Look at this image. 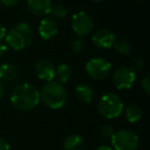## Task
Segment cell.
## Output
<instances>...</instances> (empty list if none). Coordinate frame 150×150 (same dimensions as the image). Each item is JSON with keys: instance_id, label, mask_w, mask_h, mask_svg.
<instances>
[{"instance_id": "6da1fadb", "label": "cell", "mask_w": 150, "mask_h": 150, "mask_svg": "<svg viewBox=\"0 0 150 150\" xmlns=\"http://www.w3.org/2000/svg\"><path fill=\"white\" fill-rule=\"evenodd\" d=\"M11 102L18 110H32L40 102L39 91L33 84L24 82L13 88L11 95Z\"/></svg>"}, {"instance_id": "cb8c5ba5", "label": "cell", "mask_w": 150, "mask_h": 150, "mask_svg": "<svg viewBox=\"0 0 150 150\" xmlns=\"http://www.w3.org/2000/svg\"><path fill=\"white\" fill-rule=\"evenodd\" d=\"M21 0H0L1 4H3L6 7H13L16 6L17 4H19V2Z\"/></svg>"}, {"instance_id": "f546056e", "label": "cell", "mask_w": 150, "mask_h": 150, "mask_svg": "<svg viewBox=\"0 0 150 150\" xmlns=\"http://www.w3.org/2000/svg\"><path fill=\"white\" fill-rule=\"evenodd\" d=\"M94 1H97V2H99V1H103V0H94Z\"/></svg>"}, {"instance_id": "9a60e30c", "label": "cell", "mask_w": 150, "mask_h": 150, "mask_svg": "<svg viewBox=\"0 0 150 150\" xmlns=\"http://www.w3.org/2000/svg\"><path fill=\"white\" fill-rule=\"evenodd\" d=\"M63 147L64 150H83L84 140L79 135H71L65 139Z\"/></svg>"}, {"instance_id": "44dd1931", "label": "cell", "mask_w": 150, "mask_h": 150, "mask_svg": "<svg viewBox=\"0 0 150 150\" xmlns=\"http://www.w3.org/2000/svg\"><path fill=\"white\" fill-rule=\"evenodd\" d=\"M129 68L134 71V72H137L140 71L144 68V61L142 59H134L131 63V67Z\"/></svg>"}, {"instance_id": "2e32d148", "label": "cell", "mask_w": 150, "mask_h": 150, "mask_svg": "<svg viewBox=\"0 0 150 150\" xmlns=\"http://www.w3.org/2000/svg\"><path fill=\"white\" fill-rule=\"evenodd\" d=\"M71 74H72V70H71L70 66L65 63L59 65L54 71V77L57 78V81L62 84L67 83L70 80Z\"/></svg>"}, {"instance_id": "484cf974", "label": "cell", "mask_w": 150, "mask_h": 150, "mask_svg": "<svg viewBox=\"0 0 150 150\" xmlns=\"http://www.w3.org/2000/svg\"><path fill=\"white\" fill-rule=\"evenodd\" d=\"M7 50H8V48H7V45H6V44L1 43V42H0V59L2 58V57L4 56L5 54H6V52H7Z\"/></svg>"}, {"instance_id": "4dcf8cb0", "label": "cell", "mask_w": 150, "mask_h": 150, "mask_svg": "<svg viewBox=\"0 0 150 150\" xmlns=\"http://www.w3.org/2000/svg\"><path fill=\"white\" fill-rule=\"evenodd\" d=\"M0 4H1V2H0Z\"/></svg>"}, {"instance_id": "ffe728a7", "label": "cell", "mask_w": 150, "mask_h": 150, "mask_svg": "<svg viewBox=\"0 0 150 150\" xmlns=\"http://www.w3.org/2000/svg\"><path fill=\"white\" fill-rule=\"evenodd\" d=\"M84 45H86V41L82 37H79L77 39H74L72 42V50L74 52H80L83 50Z\"/></svg>"}, {"instance_id": "e0dca14e", "label": "cell", "mask_w": 150, "mask_h": 150, "mask_svg": "<svg viewBox=\"0 0 150 150\" xmlns=\"http://www.w3.org/2000/svg\"><path fill=\"white\" fill-rule=\"evenodd\" d=\"M125 118L129 122L135 123L137 121H139L142 117V110L139 106L135 104H131L129 106H127L125 110Z\"/></svg>"}, {"instance_id": "ba28073f", "label": "cell", "mask_w": 150, "mask_h": 150, "mask_svg": "<svg viewBox=\"0 0 150 150\" xmlns=\"http://www.w3.org/2000/svg\"><path fill=\"white\" fill-rule=\"evenodd\" d=\"M71 27L72 30L77 34L78 36L82 37L93 31L94 28V22L92 18L84 11H79L72 16L71 19Z\"/></svg>"}, {"instance_id": "8fae6325", "label": "cell", "mask_w": 150, "mask_h": 150, "mask_svg": "<svg viewBox=\"0 0 150 150\" xmlns=\"http://www.w3.org/2000/svg\"><path fill=\"white\" fill-rule=\"evenodd\" d=\"M38 32L42 39L50 40L57 36L59 32V26L52 18H43L39 24Z\"/></svg>"}, {"instance_id": "7a4b0ae2", "label": "cell", "mask_w": 150, "mask_h": 150, "mask_svg": "<svg viewBox=\"0 0 150 150\" xmlns=\"http://www.w3.org/2000/svg\"><path fill=\"white\" fill-rule=\"evenodd\" d=\"M39 94L40 100L50 109L62 108L68 101V94L65 86L56 80L45 82Z\"/></svg>"}, {"instance_id": "3957f363", "label": "cell", "mask_w": 150, "mask_h": 150, "mask_svg": "<svg viewBox=\"0 0 150 150\" xmlns=\"http://www.w3.org/2000/svg\"><path fill=\"white\" fill-rule=\"evenodd\" d=\"M34 32L27 23H19L11 27L5 34L7 45L13 50H24L32 43Z\"/></svg>"}, {"instance_id": "d6986e66", "label": "cell", "mask_w": 150, "mask_h": 150, "mask_svg": "<svg viewBox=\"0 0 150 150\" xmlns=\"http://www.w3.org/2000/svg\"><path fill=\"white\" fill-rule=\"evenodd\" d=\"M50 13L54 19H64L68 13V8L63 4H54L50 7Z\"/></svg>"}, {"instance_id": "4fadbf2b", "label": "cell", "mask_w": 150, "mask_h": 150, "mask_svg": "<svg viewBox=\"0 0 150 150\" xmlns=\"http://www.w3.org/2000/svg\"><path fill=\"white\" fill-rule=\"evenodd\" d=\"M76 98L82 103H91L94 99V91L88 84L80 83L75 88Z\"/></svg>"}, {"instance_id": "f1b7e54d", "label": "cell", "mask_w": 150, "mask_h": 150, "mask_svg": "<svg viewBox=\"0 0 150 150\" xmlns=\"http://www.w3.org/2000/svg\"><path fill=\"white\" fill-rule=\"evenodd\" d=\"M97 150H113V149L107 145H102V146H99V147L97 148Z\"/></svg>"}, {"instance_id": "5bb4252c", "label": "cell", "mask_w": 150, "mask_h": 150, "mask_svg": "<svg viewBox=\"0 0 150 150\" xmlns=\"http://www.w3.org/2000/svg\"><path fill=\"white\" fill-rule=\"evenodd\" d=\"M18 76V69L13 64L0 65V81H13Z\"/></svg>"}, {"instance_id": "52a82bcc", "label": "cell", "mask_w": 150, "mask_h": 150, "mask_svg": "<svg viewBox=\"0 0 150 150\" xmlns=\"http://www.w3.org/2000/svg\"><path fill=\"white\" fill-rule=\"evenodd\" d=\"M136 73L129 67H119L114 71L112 81L115 88L118 90H129L135 83Z\"/></svg>"}, {"instance_id": "7402d4cb", "label": "cell", "mask_w": 150, "mask_h": 150, "mask_svg": "<svg viewBox=\"0 0 150 150\" xmlns=\"http://www.w3.org/2000/svg\"><path fill=\"white\" fill-rule=\"evenodd\" d=\"M100 132H101V135H102L103 137L108 138V139H111L112 136H113V134L115 133L114 129H113V127H111V125H104V127H101Z\"/></svg>"}, {"instance_id": "d4e9b609", "label": "cell", "mask_w": 150, "mask_h": 150, "mask_svg": "<svg viewBox=\"0 0 150 150\" xmlns=\"http://www.w3.org/2000/svg\"><path fill=\"white\" fill-rule=\"evenodd\" d=\"M11 149V145L5 139L0 137V150H9Z\"/></svg>"}, {"instance_id": "9c48e42d", "label": "cell", "mask_w": 150, "mask_h": 150, "mask_svg": "<svg viewBox=\"0 0 150 150\" xmlns=\"http://www.w3.org/2000/svg\"><path fill=\"white\" fill-rule=\"evenodd\" d=\"M92 40L93 43L98 48L108 50L114 45L116 37H115L114 33L109 29H100L93 34Z\"/></svg>"}, {"instance_id": "7c38bea8", "label": "cell", "mask_w": 150, "mask_h": 150, "mask_svg": "<svg viewBox=\"0 0 150 150\" xmlns=\"http://www.w3.org/2000/svg\"><path fill=\"white\" fill-rule=\"evenodd\" d=\"M27 6L34 16L44 17L50 13L52 1L50 0H27Z\"/></svg>"}, {"instance_id": "277c9868", "label": "cell", "mask_w": 150, "mask_h": 150, "mask_svg": "<svg viewBox=\"0 0 150 150\" xmlns=\"http://www.w3.org/2000/svg\"><path fill=\"white\" fill-rule=\"evenodd\" d=\"M98 110L100 114L107 119L117 118L123 111V102L118 95L107 93L99 100Z\"/></svg>"}, {"instance_id": "30bf717a", "label": "cell", "mask_w": 150, "mask_h": 150, "mask_svg": "<svg viewBox=\"0 0 150 150\" xmlns=\"http://www.w3.org/2000/svg\"><path fill=\"white\" fill-rule=\"evenodd\" d=\"M54 64L46 59H41L37 61L35 64V73L39 79L43 81H52L54 78Z\"/></svg>"}, {"instance_id": "4316f807", "label": "cell", "mask_w": 150, "mask_h": 150, "mask_svg": "<svg viewBox=\"0 0 150 150\" xmlns=\"http://www.w3.org/2000/svg\"><path fill=\"white\" fill-rule=\"evenodd\" d=\"M5 34H6V29H5L4 26L0 24V40H2L5 37Z\"/></svg>"}, {"instance_id": "ac0fdd59", "label": "cell", "mask_w": 150, "mask_h": 150, "mask_svg": "<svg viewBox=\"0 0 150 150\" xmlns=\"http://www.w3.org/2000/svg\"><path fill=\"white\" fill-rule=\"evenodd\" d=\"M113 47H114L115 52L120 54H129L132 52L131 43H129V41H127V40H123V39L115 41Z\"/></svg>"}, {"instance_id": "5b68a950", "label": "cell", "mask_w": 150, "mask_h": 150, "mask_svg": "<svg viewBox=\"0 0 150 150\" xmlns=\"http://www.w3.org/2000/svg\"><path fill=\"white\" fill-rule=\"evenodd\" d=\"M113 150H136L139 146V138L131 129H119L111 138Z\"/></svg>"}, {"instance_id": "603a6c76", "label": "cell", "mask_w": 150, "mask_h": 150, "mask_svg": "<svg viewBox=\"0 0 150 150\" xmlns=\"http://www.w3.org/2000/svg\"><path fill=\"white\" fill-rule=\"evenodd\" d=\"M141 86H142V90L146 93L147 95L150 94V77L149 76H145V77L142 79L141 81Z\"/></svg>"}, {"instance_id": "8992f818", "label": "cell", "mask_w": 150, "mask_h": 150, "mask_svg": "<svg viewBox=\"0 0 150 150\" xmlns=\"http://www.w3.org/2000/svg\"><path fill=\"white\" fill-rule=\"evenodd\" d=\"M86 71L94 80L106 79L111 72V64L103 58H93L86 63Z\"/></svg>"}, {"instance_id": "83f0119b", "label": "cell", "mask_w": 150, "mask_h": 150, "mask_svg": "<svg viewBox=\"0 0 150 150\" xmlns=\"http://www.w3.org/2000/svg\"><path fill=\"white\" fill-rule=\"evenodd\" d=\"M3 96H4V86H3L2 82L0 81V101L2 100Z\"/></svg>"}]
</instances>
